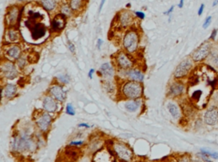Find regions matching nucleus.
<instances>
[{"label":"nucleus","mask_w":218,"mask_h":162,"mask_svg":"<svg viewBox=\"0 0 218 162\" xmlns=\"http://www.w3.org/2000/svg\"><path fill=\"white\" fill-rule=\"evenodd\" d=\"M23 14V17H25V20H23L24 27H26L28 30L31 41L32 43H40L42 40H45L49 32L47 25L42 20L45 19V14H43L39 9H30Z\"/></svg>","instance_id":"f257e3e1"},{"label":"nucleus","mask_w":218,"mask_h":162,"mask_svg":"<svg viewBox=\"0 0 218 162\" xmlns=\"http://www.w3.org/2000/svg\"><path fill=\"white\" fill-rule=\"evenodd\" d=\"M38 143L28 130L15 133L10 140V151L13 154L32 153L38 149Z\"/></svg>","instance_id":"f03ea898"},{"label":"nucleus","mask_w":218,"mask_h":162,"mask_svg":"<svg viewBox=\"0 0 218 162\" xmlns=\"http://www.w3.org/2000/svg\"><path fill=\"white\" fill-rule=\"evenodd\" d=\"M144 88L142 83L135 81H125L121 87V93L123 97L126 99H141L143 95Z\"/></svg>","instance_id":"7ed1b4c3"},{"label":"nucleus","mask_w":218,"mask_h":162,"mask_svg":"<svg viewBox=\"0 0 218 162\" xmlns=\"http://www.w3.org/2000/svg\"><path fill=\"white\" fill-rule=\"evenodd\" d=\"M140 43V36L135 29H130L125 32L123 38V46L128 54H133L138 49Z\"/></svg>","instance_id":"20e7f679"},{"label":"nucleus","mask_w":218,"mask_h":162,"mask_svg":"<svg viewBox=\"0 0 218 162\" xmlns=\"http://www.w3.org/2000/svg\"><path fill=\"white\" fill-rule=\"evenodd\" d=\"M112 150L114 151L116 158L120 162H131L134 155L133 151L126 143L123 142H114L112 144Z\"/></svg>","instance_id":"39448f33"},{"label":"nucleus","mask_w":218,"mask_h":162,"mask_svg":"<svg viewBox=\"0 0 218 162\" xmlns=\"http://www.w3.org/2000/svg\"><path fill=\"white\" fill-rule=\"evenodd\" d=\"M22 15V8L21 9L18 5H11L6 10L4 16V22L6 27H15L21 22Z\"/></svg>","instance_id":"423d86ee"},{"label":"nucleus","mask_w":218,"mask_h":162,"mask_svg":"<svg viewBox=\"0 0 218 162\" xmlns=\"http://www.w3.org/2000/svg\"><path fill=\"white\" fill-rule=\"evenodd\" d=\"M193 63L194 61H192V58H186L181 61L174 71L175 79L181 80L188 76L192 70Z\"/></svg>","instance_id":"0eeeda50"},{"label":"nucleus","mask_w":218,"mask_h":162,"mask_svg":"<svg viewBox=\"0 0 218 162\" xmlns=\"http://www.w3.org/2000/svg\"><path fill=\"white\" fill-rule=\"evenodd\" d=\"M212 51V44L210 41H206L203 43L199 48L194 50L192 54L191 58L194 63H199L205 61L209 56H211Z\"/></svg>","instance_id":"6e6552de"},{"label":"nucleus","mask_w":218,"mask_h":162,"mask_svg":"<svg viewBox=\"0 0 218 162\" xmlns=\"http://www.w3.org/2000/svg\"><path fill=\"white\" fill-rule=\"evenodd\" d=\"M1 74L6 79L14 80L18 76V70L12 61L5 60L1 64Z\"/></svg>","instance_id":"1a4fd4ad"},{"label":"nucleus","mask_w":218,"mask_h":162,"mask_svg":"<svg viewBox=\"0 0 218 162\" xmlns=\"http://www.w3.org/2000/svg\"><path fill=\"white\" fill-rule=\"evenodd\" d=\"M116 65L119 70H129L133 67L134 61L128 53H125L124 51H120L115 56Z\"/></svg>","instance_id":"9d476101"},{"label":"nucleus","mask_w":218,"mask_h":162,"mask_svg":"<svg viewBox=\"0 0 218 162\" xmlns=\"http://www.w3.org/2000/svg\"><path fill=\"white\" fill-rule=\"evenodd\" d=\"M21 32L17 26L15 27H6L5 33L3 35V41L6 42L7 44H16L21 41Z\"/></svg>","instance_id":"9b49d317"},{"label":"nucleus","mask_w":218,"mask_h":162,"mask_svg":"<svg viewBox=\"0 0 218 162\" xmlns=\"http://www.w3.org/2000/svg\"><path fill=\"white\" fill-rule=\"evenodd\" d=\"M116 20L121 28H128L134 22V16L130 11L124 10L119 11L116 16Z\"/></svg>","instance_id":"f8f14e48"},{"label":"nucleus","mask_w":218,"mask_h":162,"mask_svg":"<svg viewBox=\"0 0 218 162\" xmlns=\"http://www.w3.org/2000/svg\"><path fill=\"white\" fill-rule=\"evenodd\" d=\"M67 25V16L59 13L50 20V32L59 33L63 31Z\"/></svg>","instance_id":"ddd939ff"},{"label":"nucleus","mask_w":218,"mask_h":162,"mask_svg":"<svg viewBox=\"0 0 218 162\" xmlns=\"http://www.w3.org/2000/svg\"><path fill=\"white\" fill-rule=\"evenodd\" d=\"M37 127L40 132L46 133H48L52 124V117L48 112H43L39 118L35 121Z\"/></svg>","instance_id":"4468645a"},{"label":"nucleus","mask_w":218,"mask_h":162,"mask_svg":"<svg viewBox=\"0 0 218 162\" xmlns=\"http://www.w3.org/2000/svg\"><path fill=\"white\" fill-rule=\"evenodd\" d=\"M204 122L208 126H216L218 124V106L212 105L205 110L203 117Z\"/></svg>","instance_id":"2eb2a0df"},{"label":"nucleus","mask_w":218,"mask_h":162,"mask_svg":"<svg viewBox=\"0 0 218 162\" xmlns=\"http://www.w3.org/2000/svg\"><path fill=\"white\" fill-rule=\"evenodd\" d=\"M48 92L50 95L52 96L58 102H64L66 99L67 92L65 91L64 88L58 83L52 84L49 88Z\"/></svg>","instance_id":"dca6fc26"},{"label":"nucleus","mask_w":218,"mask_h":162,"mask_svg":"<svg viewBox=\"0 0 218 162\" xmlns=\"http://www.w3.org/2000/svg\"><path fill=\"white\" fill-rule=\"evenodd\" d=\"M185 91H186V85L181 81H176L171 83L169 87L167 95L172 98H177L182 95Z\"/></svg>","instance_id":"f3484780"},{"label":"nucleus","mask_w":218,"mask_h":162,"mask_svg":"<svg viewBox=\"0 0 218 162\" xmlns=\"http://www.w3.org/2000/svg\"><path fill=\"white\" fill-rule=\"evenodd\" d=\"M123 72V77L125 76L126 79L130 81H135L139 83H143L144 81V73L139 69L136 68H130L129 70H120Z\"/></svg>","instance_id":"a211bd4d"},{"label":"nucleus","mask_w":218,"mask_h":162,"mask_svg":"<svg viewBox=\"0 0 218 162\" xmlns=\"http://www.w3.org/2000/svg\"><path fill=\"white\" fill-rule=\"evenodd\" d=\"M99 73L105 80H112L115 76V68L111 62H106L101 65Z\"/></svg>","instance_id":"6ab92c4d"},{"label":"nucleus","mask_w":218,"mask_h":162,"mask_svg":"<svg viewBox=\"0 0 218 162\" xmlns=\"http://www.w3.org/2000/svg\"><path fill=\"white\" fill-rule=\"evenodd\" d=\"M21 49L17 44H12L8 47L4 54L6 55V60L10 61H17L21 57Z\"/></svg>","instance_id":"aec40b11"},{"label":"nucleus","mask_w":218,"mask_h":162,"mask_svg":"<svg viewBox=\"0 0 218 162\" xmlns=\"http://www.w3.org/2000/svg\"><path fill=\"white\" fill-rule=\"evenodd\" d=\"M57 100L50 95H46L43 100V109L45 112L54 113L57 110Z\"/></svg>","instance_id":"412c9836"},{"label":"nucleus","mask_w":218,"mask_h":162,"mask_svg":"<svg viewBox=\"0 0 218 162\" xmlns=\"http://www.w3.org/2000/svg\"><path fill=\"white\" fill-rule=\"evenodd\" d=\"M17 93V86L13 83H7L2 88V98L10 99L16 95Z\"/></svg>","instance_id":"4be33fe9"},{"label":"nucleus","mask_w":218,"mask_h":162,"mask_svg":"<svg viewBox=\"0 0 218 162\" xmlns=\"http://www.w3.org/2000/svg\"><path fill=\"white\" fill-rule=\"evenodd\" d=\"M167 109L168 111L171 115V116L176 119V120H180L182 117V111H181V108L179 107V105H177L176 103H174L173 101H170L167 104Z\"/></svg>","instance_id":"5701e85b"},{"label":"nucleus","mask_w":218,"mask_h":162,"mask_svg":"<svg viewBox=\"0 0 218 162\" xmlns=\"http://www.w3.org/2000/svg\"><path fill=\"white\" fill-rule=\"evenodd\" d=\"M141 101L140 99H128L127 101L125 102V108L128 112L134 113V112H136L139 109L141 108Z\"/></svg>","instance_id":"b1692460"},{"label":"nucleus","mask_w":218,"mask_h":162,"mask_svg":"<svg viewBox=\"0 0 218 162\" xmlns=\"http://www.w3.org/2000/svg\"><path fill=\"white\" fill-rule=\"evenodd\" d=\"M80 150L74 146H69V148L66 149L64 150V155L68 157V159H70L72 161L77 160L80 157Z\"/></svg>","instance_id":"393cba45"},{"label":"nucleus","mask_w":218,"mask_h":162,"mask_svg":"<svg viewBox=\"0 0 218 162\" xmlns=\"http://www.w3.org/2000/svg\"><path fill=\"white\" fill-rule=\"evenodd\" d=\"M40 6L46 10V12H51L57 7V0H39Z\"/></svg>","instance_id":"a878e982"},{"label":"nucleus","mask_w":218,"mask_h":162,"mask_svg":"<svg viewBox=\"0 0 218 162\" xmlns=\"http://www.w3.org/2000/svg\"><path fill=\"white\" fill-rule=\"evenodd\" d=\"M102 82V87L104 90L106 91L108 94H112V92H114L115 91V84L113 83L112 80H103Z\"/></svg>","instance_id":"bb28decb"},{"label":"nucleus","mask_w":218,"mask_h":162,"mask_svg":"<svg viewBox=\"0 0 218 162\" xmlns=\"http://www.w3.org/2000/svg\"><path fill=\"white\" fill-rule=\"evenodd\" d=\"M84 0H69V5L73 12H78L82 10Z\"/></svg>","instance_id":"cd10ccee"},{"label":"nucleus","mask_w":218,"mask_h":162,"mask_svg":"<svg viewBox=\"0 0 218 162\" xmlns=\"http://www.w3.org/2000/svg\"><path fill=\"white\" fill-rule=\"evenodd\" d=\"M60 10H61V14L66 16L67 17H70V16H73V11L71 9L70 5H69L68 3H63V4H61Z\"/></svg>","instance_id":"c85d7f7f"},{"label":"nucleus","mask_w":218,"mask_h":162,"mask_svg":"<svg viewBox=\"0 0 218 162\" xmlns=\"http://www.w3.org/2000/svg\"><path fill=\"white\" fill-rule=\"evenodd\" d=\"M200 154L207 156L209 158L218 160V153L215 152V151H211V150H206V149H201V150H200Z\"/></svg>","instance_id":"c756f323"},{"label":"nucleus","mask_w":218,"mask_h":162,"mask_svg":"<svg viewBox=\"0 0 218 162\" xmlns=\"http://www.w3.org/2000/svg\"><path fill=\"white\" fill-rule=\"evenodd\" d=\"M56 79L59 81V83L61 84H68L70 83V76L67 74H61L56 76Z\"/></svg>","instance_id":"7c9ffc66"},{"label":"nucleus","mask_w":218,"mask_h":162,"mask_svg":"<svg viewBox=\"0 0 218 162\" xmlns=\"http://www.w3.org/2000/svg\"><path fill=\"white\" fill-rule=\"evenodd\" d=\"M192 160L188 155H182L177 158V162H192Z\"/></svg>","instance_id":"2f4dec72"},{"label":"nucleus","mask_w":218,"mask_h":162,"mask_svg":"<svg viewBox=\"0 0 218 162\" xmlns=\"http://www.w3.org/2000/svg\"><path fill=\"white\" fill-rule=\"evenodd\" d=\"M66 113H67L68 115H74L75 113H76L73 105H72L71 103H68V105H67V106H66Z\"/></svg>","instance_id":"473e14b6"},{"label":"nucleus","mask_w":218,"mask_h":162,"mask_svg":"<svg viewBox=\"0 0 218 162\" xmlns=\"http://www.w3.org/2000/svg\"><path fill=\"white\" fill-rule=\"evenodd\" d=\"M16 65H17V66L19 67L20 69H23L24 67H25V65H26V60L25 59L24 57H21L16 61Z\"/></svg>","instance_id":"72a5a7b5"},{"label":"nucleus","mask_w":218,"mask_h":162,"mask_svg":"<svg viewBox=\"0 0 218 162\" xmlns=\"http://www.w3.org/2000/svg\"><path fill=\"white\" fill-rule=\"evenodd\" d=\"M211 64L216 69L218 70V53L216 54H211Z\"/></svg>","instance_id":"f704fd0d"},{"label":"nucleus","mask_w":218,"mask_h":162,"mask_svg":"<svg viewBox=\"0 0 218 162\" xmlns=\"http://www.w3.org/2000/svg\"><path fill=\"white\" fill-rule=\"evenodd\" d=\"M211 21H212V16H209L205 20V22H204V24H203V28L204 29L208 28L209 26H210V25L211 24Z\"/></svg>","instance_id":"c9c22d12"},{"label":"nucleus","mask_w":218,"mask_h":162,"mask_svg":"<svg viewBox=\"0 0 218 162\" xmlns=\"http://www.w3.org/2000/svg\"><path fill=\"white\" fill-rule=\"evenodd\" d=\"M83 144H84V142H83V141H81V140H79V141H72V142H70V143H68V146L77 147L82 146Z\"/></svg>","instance_id":"e433bc0d"},{"label":"nucleus","mask_w":218,"mask_h":162,"mask_svg":"<svg viewBox=\"0 0 218 162\" xmlns=\"http://www.w3.org/2000/svg\"><path fill=\"white\" fill-rule=\"evenodd\" d=\"M217 32H218L217 29H214V30L212 31L211 34L210 38H209V41H215L216 38V35H217Z\"/></svg>","instance_id":"4c0bfd02"},{"label":"nucleus","mask_w":218,"mask_h":162,"mask_svg":"<svg viewBox=\"0 0 218 162\" xmlns=\"http://www.w3.org/2000/svg\"><path fill=\"white\" fill-rule=\"evenodd\" d=\"M135 16L137 17L138 19L140 20H144L145 18H146V15H145V13L142 12V11H135Z\"/></svg>","instance_id":"58836bf2"},{"label":"nucleus","mask_w":218,"mask_h":162,"mask_svg":"<svg viewBox=\"0 0 218 162\" xmlns=\"http://www.w3.org/2000/svg\"><path fill=\"white\" fill-rule=\"evenodd\" d=\"M68 49H69V51H70L71 53H72V54H74V53H75V50H76V48H75V45H74L72 42L68 41Z\"/></svg>","instance_id":"ea45409f"},{"label":"nucleus","mask_w":218,"mask_h":162,"mask_svg":"<svg viewBox=\"0 0 218 162\" xmlns=\"http://www.w3.org/2000/svg\"><path fill=\"white\" fill-rule=\"evenodd\" d=\"M174 9H175V6H174V5H172V6L170 7V9L167 10V11L164 12V16H170H170L172 15V13H173V11H174Z\"/></svg>","instance_id":"a19ab883"},{"label":"nucleus","mask_w":218,"mask_h":162,"mask_svg":"<svg viewBox=\"0 0 218 162\" xmlns=\"http://www.w3.org/2000/svg\"><path fill=\"white\" fill-rule=\"evenodd\" d=\"M95 72H96V70H95L94 68H91V69L89 70V72H88V77H89L90 80L93 79V75Z\"/></svg>","instance_id":"79ce46f5"},{"label":"nucleus","mask_w":218,"mask_h":162,"mask_svg":"<svg viewBox=\"0 0 218 162\" xmlns=\"http://www.w3.org/2000/svg\"><path fill=\"white\" fill-rule=\"evenodd\" d=\"M78 127H79V128H90V126L85 123V122H81L79 124H78Z\"/></svg>","instance_id":"37998d69"},{"label":"nucleus","mask_w":218,"mask_h":162,"mask_svg":"<svg viewBox=\"0 0 218 162\" xmlns=\"http://www.w3.org/2000/svg\"><path fill=\"white\" fill-rule=\"evenodd\" d=\"M204 10H205V4L202 3V4L200 5V7H199V10H198V16H202L203 12H204Z\"/></svg>","instance_id":"c03bdc74"},{"label":"nucleus","mask_w":218,"mask_h":162,"mask_svg":"<svg viewBox=\"0 0 218 162\" xmlns=\"http://www.w3.org/2000/svg\"><path fill=\"white\" fill-rule=\"evenodd\" d=\"M102 44H103V40L102 39H101V38H99V39L97 40V42H96V48H98V49H101Z\"/></svg>","instance_id":"a18cd8bd"},{"label":"nucleus","mask_w":218,"mask_h":162,"mask_svg":"<svg viewBox=\"0 0 218 162\" xmlns=\"http://www.w3.org/2000/svg\"><path fill=\"white\" fill-rule=\"evenodd\" d=\"M105 2H106V0H102L101 1V3H100V6H99V13H101V11H102V10L103 6H104V3H105Z\"/></svg>","instance_id":"49530a36"},{"label":"nucleus","mask_w":218,"mask_h":162,"mask_svg":"<svg viewBox=\"0 0 218 162\" xmlns=\"http://www.w3.org/2000/svg\"><path fill=\"white\" fill-rule=\"evenodd\" d=\"M183 6H184V0H180L179 3H178V7L180 9H182V8H183Z\"/></svg>","instance_id":"de8ad7c7"},{"label":"nucleus","mask_w":218,"mask_h":162,"mask_svg":"<svg viewBox=\"0 0 218 162\" xmlns=\"http://www.w3.org/2000/svg\"><path fill=\"white\" fill-rule=\"evenodd\" d=\"M217 4H218V0H214V1H213V3H212V6L215 7L216 6Z\"/></svg>","instance_id":"09e8293b"},{"label":"nucleus","mask_w":218,"mask_h":162,"mask_svg":"<svg viewBox=\"0 0 218 162\" xmlns=\"http://www.w3.org/2000/svg\"><path fill=\"white\" fill-rule=\"evenodd\" d=\"M192 162H205L203 160H199V159H196V160H192Z\"/></svg>","instance_id":"8fccbe9b"},{"label":"nucleus","mask_w":218,"mask_h":162,"mask_svg":"<svg viewBox=\"0 0 218 162\" xmlns=\"http://www.w3.org/2000/svg\"><path fill=\"white\" fill-rule=\"evenodd\" d=\"M18 2H21V3H23V2H27L29 0H17Z\"/></svg>","instance_id":"3c124183"},{"label":"nucleus","mask_w":218,"mask_h":162,"mask_svg":"<svg viewBox=\"0 0 218 162\" xmlns=\"http://www.w3.org/2000/svg\"><path fill=\"white\" fill-rule=\"evenodd\" d=\"M130 6H131V4H130V3H127V4H126V8H127V9L130 8Z\"/></svg>","instance_id":"603ef678"},{"label":"nucleus","mask_w":218,"mask_h":162,"mask_svg":"<svg viewBox=\"0 0 218 162\" xmlns=\"http://www.w3.org/2000/svg\"><path fill=\"white\" fill-rule=\"evenodd\" d=\"M168 162H174V161H168Z\"/></svg>","instance_id":"864d4df0"},{"label":"nucleus","mask_w":218,"mask_h":162,"mask_svg":"<svg viewBox=\"0 0 218 162\" xmlns=\"http://www.w3.org/2000/svg\"><path fill=\"white\" fill-rule=\"evenodd\" d=\"M217 88H218V84H217Z\"/></svg>","instance_id":"5fc2aeb1"},{"label":"nucleus","mask_w":218,"mask_h":162,"mask_svg":"<svg viewBox=\"0 0 218 162\" xmlns=\"http://www.w3.org/2000/svg\"><path fill=\"white\" fill-rule=\"evenodd\" d=\"M57 162H58V161H57Z\"/></svg>","instance_id":"6e6d98bb"}]
</instances>
